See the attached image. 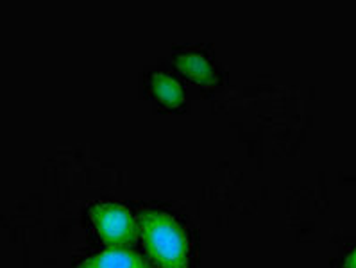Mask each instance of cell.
<instances>
[{
    "label": "cell",
    "mask_w": 356,
    "mask_h": 268,
    "mask_svg": "<svg viewBox=\"0 0 356 268\" xmlns=\"http://www.w3.org/2000/svg\"><path fill=\"white\" fill-rule=\"evenodd\" d=\"M151 88L154 95L158 97V101L163 102L165 106H170V108H177L185 101V93H183L181 84L163 72L152 74Z\"/></svg>",
    "instance_id": "5b68a950"
},
{
    "label": "cell",
    "mask_w": 356,
    "mask_h": 268,
    "mask_svg": "<svg viewBox=\"0 0 356 268\" xmlns=\"http://www.w3.org/2000/svg\"><path fill=\"white\" fill-rule=\"evenodd\" d=\"M93 227L109 249L133 247L138 240V226L127 208L111 202H101L90 208Z\"/></svg>",
    "instance_id": "7a4b0ae2"
},
{
    "label": "cell",
    "mask_w": 356,
    "mask_h": 268,
    "mask_svg": "<svg viewBox=\"0 0 356 268\" xmlns=\"http://www.w3.org/2000/svg\"><path fill=\"white\" fill-rule=\"evenodd\" d=\"M147 254L159 268H188V240L176 218L147 210L138 217Z\"/></svg>",
    "instance_id": "6da1fadb"
},
{
    "label": "cell",
    "mask_w": 356,
    "mask_h": 268,
    "mask_svg": "<svg viewBox=\"0 0 356 268\" xmlns=\"http://www.w3.org/2000/svg\"><path fill=\"white\" fill-rule=\"evenodd\" d=\"M176 67L181 74H185L186 77H190L197 84H202V86H211V84L217 83L213 67L202 54H195V52L177 54Z\"/></svg>",
    "instance_id": "277c9868"
},
{
    "label": "cell",
    "mask_w": 356,
    "mask_h": 268,
    "mask_svg": "<svg viewBox=\"0 0 356 268\" xmlns=\"http://www.w3.org/2000/svg\"><path fill=\"white\" fill-rule=\"evenodd\" d=\"M77 268H151V265L129 249H108L79 263Z\"/></svg>",
    "instance_id": "3957f363"
},
{
    "label": "cell",
    "mask_w": 356,
    "mask_h": 268,
    "mask_svg": "<svg viewBox=\"0 0 356 268\" xmlns=\"http://www.w3.org/2000/svg\"><path fill=\"white\" fill-rule=\"evenodd\" d=\"M343 268H356V249L343 261Z\"/></svg>",
    "instance_id": "8992f818"
}]
</instances>
